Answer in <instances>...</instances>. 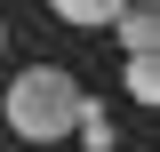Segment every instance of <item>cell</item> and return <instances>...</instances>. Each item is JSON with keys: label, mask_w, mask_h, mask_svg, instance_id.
<instances>
[{"label": "cell", "mask_w": 160, "mask_h": 152, "mask_svg": "<svg viewBox=\"0 0 160 152\" xmlns=\"http://www.w3.org/2000/svg\"><path fill=\"white\" fill-rule=\"evenodd\" d=\"M72 136H80V144H88V152H112V112L80 96V112H72Z\"/></svg>", "instance_id": "obj_4"}, {"label": "cell", "mask_w": 160, "mask_h": 152, "mask_svg": "<svg viewBox=\"0 0 160 152\" xmlns=\"http://www.w3.org/2000/svg\"><path fill=\"white\" fill-rule=\"evenodd\" d=\"M8 128L24 136V144H56V136H72V112H80V80L56 72V64H32V72L8 80Z\"/></svg>", "instance_id": "obj_1"}, {"label": "cell", "mask_w": 160, "mask_h": 152, "mask_svg": "<svg viewBox=\"0 0 160 152\" xmlns=\"http://www.w3.org/2000/svg\"><path fill=\"white\" fill-rule=\"evenodd\" d=\"M128 96H136V104L160 96V56H128Z\"/></svg>", "instance_id": "obj_5"}, {"label": "cell", "mask_w": 160, "mask_h": 152, "mask_svg": "<svg viewBox=\"0 0 160 152\" xmlns=\"http://www.w3.org/2000/svg\"><path fill=\"white\" fill-rule=\"evenodd\" d=\"M120 48H128V56H160V16L152 8H120Z\"/></svg>", "instance_id": "obj_2"}, {"label": "cell", "mask_w": 160, "mask_h": 152, "mask_svg": "<svg viewBox=\"0 0 160 152\" xmlns=\"http://www.w3.org/2000/svg\"><path fill=\"white\" fill-rule=\"evenodd\" d=\"M0 56H8V24H0Z\"/></svg>", "instance_id": "obj_6"}, {"label": "cell", "mask_w": 160, "mask_h": 152, "mask_svg": "<svg viewBox=\"0 0 160 152\" xmlns=\"http://www.w3.org/2000/svg\"><path fill=\"white\" fill-rule=\"evenodd\" d=\"M48 8H56L64 24H80V32H96V24H112L128 0H48Z\"/></svg>", "instance_id": "obj_3"}]
</instances>
